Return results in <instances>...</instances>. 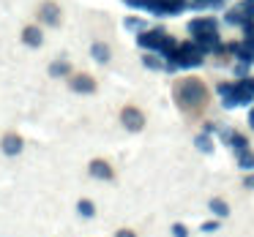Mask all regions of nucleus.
<instances>
[{
  "label": "nucleus",
  "instance_id": "nucleus-1",
  "mask_svg": "<svg viewBox=\"0 0 254 237\" xmlns=\"http://www.w3.org/2000/svg\"><path fill=\"white\" fill-rule=\"evenodd\" d=\"M175 95L183 106H194V104H205V88L197 79H183L175 88Z\"/></svg>",
  "mask_w": 254,
  "mask_h": 237
},
{
  "label": "nucleus",
  "instance_id": "nucleus-11",
  "mask_svg": "<svg viewBox=\"0 0 254 237\" xmlns=\"http://www.w3.org/2000/svg\"><path fill=\"white\" fill-rule=\"evenodd\" d=\"M90 55H93L96 63H110V47L101 44V41H96V44L90 47Z\"/></svg>",
  "mask_w": 254,
  "mask_h": 237
},
{
  "label": "nucleus",
  "instance_id": "nucleus-5",
  "mask_svg": "<svg viewBox=\"0 0 254 237\" xmlns=\"http://www.w3.org/2000/svg\"><path fill=\"white\" fill-rule=\"evenodd\" d=\"M68 88H71L74 93L90 95V93H96V79L90 77V74H71V77H68Z\"/></svg>",
  "mask_w": 254,
  "mask_h": 237
},
{
  "label": "nucleus",
  "instance_id": "nucleus-9",
  "mask_svg": "<svg viewBox=\"0 0 254 237\" xmlns=\"http://www.w3.org/2000/svg\"><path fill=\"white\" fill-rule=\"evenodd\" d=\"M50 77H52V79L71 77V63H68V60H52V63H50Z\"/></svg>",
  "mask_w": 254,
  "mask_h": 237
},
{
  "label": "nucleus",
  "instance_id": "nucleus-17",
  "mask_svg": "<svg viewBox=\"0 0 254 237\" xmlns=\"http://www.w3.org/2000/svg\"><path fill=\"white\" fill-rule=\"evenodd\" d=\"M216 229H219V218H216V221H205V224H202V232H208V235H210V232H216Z\"/></svg>",
  "mask_w": 254,
  "mask_h": 237
},
{
  "label": "nucleus",
  "instance_id": "nucleus-7",
  "mask_svg": "<svg viewBox=\"0 0 254 237\" xmlns=\"http://www.w3.org/2000/svg\"><path fill=\"white\" fill-rule=\"evenodd\" d=\"M22 41H25V47L36 49V47L44 44V33H41L39 25H25V30H22Z\"/></svg>",
  "mask_w": 254,
  "mask_h": 237
},
{
  "label": "nucleus",
  "instance_id": "nucleus-3",
  "mask_svg": "<svg viewBox=\"0 0 254 237\" xmlns=\"http://www.w3.org/2000/svg\"><path fill=\"white\" fill-rule=\"evenodd\" d=\"M88 175L93 177V180H104V183H110V180H115V169H112V164L110 161H104V158H93L88 164Z\"/></svg>",
  "mask_w": 254,
  "mask_h": 237
},
{
  "label": "nucleus",
  "instance_id": "nucleus-15",
  "mask_svg": "<svg viewBox=\"0 0 254 237\" xmlns=\"http://www.w3.org/2000/svg\"><path fill=\"white\" fill-rule=\"evenodd\" d=\"M172 237H189V229L183 224H172Z\"/></svg>",
  "mask_w": 254,
  "mask_h": 237
},
{
  "label": "nucleus",
  "instance_id": "nucleus-8",
  "mask_svg": "<svg viewBox=\"0 0 254 237\" xmlns=\"http://www.w3.org/2000/svg\"><path fill=\"white\" fill-rule=\"evenodd\" d=\"M77 215L79 218H85V221H90V218H96V202L93 199H88V196H82V199H77Z\"/></svg>",
  "mask_w": 254,
  "mask_h": 237
},
{
  "label": "nucleus",
  "instance_id": "nucleus-14",
  "mask_svg": "<svg viewBox=\"0 0 254 237\" xmlns=\"http://www.w3.org/2000/svg\"><path fill=\"white\" fill-rule=\"evenodd\" d=\"M194 144H197L202 153H213V144H210V139H208V134H199L197 139H194Z\"/></svg>",
  "mask_w": 254,
  "mask_h": 237
},
{
  "label": "nucleus",
  "instance_id": "nucleus-20",
  "mask_svg": "<svg viewBox=\"0 0 254 237\" xmlns=\"http://www.w3.org/2000/svg\"><path fill=\"white\" fill-rule=\"evenodd\" d=\"M249 123H252V128H254V109L249 112Z\"/></svg>",
  "mask_w": 254,
  "mask_h": 237
},
{
  "label": "nucleus",
  "instance_id": "nucleus-2",
  "mask_svg": "<svg viewBox=\"0 0 254 237\" xmlns=\"http://www.w3.org/2000/svg\"><path fill=\"white\" fill-rule=\"evenodd\" d=\"M25 150V139H22V134H17V131H6L3 137H0V153L3 155H8V158H17L19 153Z\"/></svg>",
  "mask_w": 254,
  "mask_h": 237
},
{
  "label": "nucleus",
  "instance_id": "nucleus-12",
  "mask_svg": "<svg viewBox=\"0 0 254 237\" xmlns=\"http://www.w3.org/2000/svg\"><path fill=\"white\" fill-rule=\"evenodd\" d=\"M238 164H241V169L254 172V153H252V150H243V153H238Z\"/></svg>",
  "mask_w": 254,
  "mask_h": 237
},
{
  "label": "nucleus",
  "instance_id": "nucleus-16",
  "mask_svg": "<svg viewBox=\"0 0 254 237\" xmlns=\"http://www.w3.org/2000/svg\"><path fill=\"white\" fill-rule=\"evenodd\" d=\"M126 28H128V30H142L145 22H142V19H134V17H131V19H126Z\"/></svg>",
  "mask_w": 254,
  "mask_h": 237
},
{
  "label": "nucleus",
  "instance_id": "nucleus-6",
  "mask_svg": "<svg viewBox=\"0 0 254 237\" xmlns=\"http://www.w3.org/2000/svg\"><path fill=\"white\" fill-rule=\"evenodd\" d=\"M39 19L44 25H50V28H58L61 25V8H58V3H44L39 8Z\"/></svg>",
  "mask_w": 254,
  "mask_h": 237
},
{
  "label": "nucleus",
  "instance_id": "nucleus-13",
  "mask_svg": "<svg viewBox=\"0 0 254 237\" xmlns=\"http://www.w3.org/2000/svg\"><path fill=\"white\" fill-rule=\"evenodd\" d=\"M142 63L150 68V71H159V68H167V63L161 60L159 55H145V60H142Z\"/></svg>",
  "mask_w": 254,
  "mask_h": 237
},
{
  "label": "nucleus",
  "instance_id": "nucleus-19",
  "mask_svg": "<svg viewBox=\"0 0 254 237\" xmlns=\"http://www.w3.org/2000/svg\"><path fill=\"white\" fill-rule=\"evenodd\" d=\"M243 186H246V188H252V191H254V172H249V175L243 177Z\"/></svg>",
  "mask_w": 254,
  "mask_h": 237
},
{
  "label": "nucleus",
  "instance_id": "nucleus-10",
  "mask_svg": "<svg viewBox=\"0 0 254 237\" xmlns=\"http://www.w3.org/2000/svg\"><path fill=\"white\" fill-rule=\"evenodd\" d=\"M208 210L216 215V218H227V215H230V204H227L221 196H213V199H210V202H208Z\"/></svg>",
  "mask_w": 254,
  "mask_h": 237
},
{
  "label": "nucleus",
  "instance_id": "nucleus-18",
  "mask_svg": "<svg viewBox=\"0 0 254 237\" xmlns=\"http://www.w3.org/2000/svg\"><path fill=\"white\" fill-rule=\"evenodd\" d=\"M115 237H137V232H134V229H118Z\"/></svg>",
  "mask_w": 254,
  "mask_h": 237
},
{
  "label": "nucleus",
  "instance_id": "nucleus-4",
  "mask_svg": "<svg viewBox=\"0 0 254 237\" xmlns=\"http://www.w3.org/2000/svg\"><path fill=\"white\" fill-rule=\"evenodd\" d=\"M121 123L126 126V131H142V126H145V115L137 109V106H123V112H121Z\"/></svg>",
  "mask_w": 254,
  "mask_h": 237
}]
</instances>
